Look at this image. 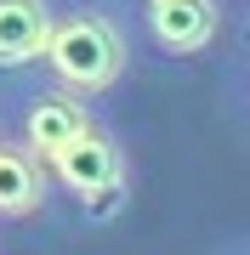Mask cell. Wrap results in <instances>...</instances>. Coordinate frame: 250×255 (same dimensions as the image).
<instances>
[{
  "instance_id": "8992f818",
  "label": "cell",
  "mask_w": 250,
  "mask_h": 255,
  "mask_svg": "<svg viewBox=\"0 0 250 255\" xmlns=\"http://www.w3.org/2000/svg\"><path fill=\"white\" fill-rule=\"evenodd\" d=\"M51 17H57L51 0H0V68L6 74L40 68L46 40H51Z\"/></svg>"
},
{
  "instance_id": "9c48e42d",
  "label": "cell",
  "mask_w": 250,
  "mask_h": 255,
  "mask_svg": "<svg viewBox=\"0 0 250 255\" xmlns=\"http://www.w3.org/2000/svg\"><path fill=\"white\" fill-rule=\"evenodd\" d=\"M0 136H6V130H0Z\"/></svg>"
},
{
  "instance_id": "ba28073f",
  "label": "cell",
  "mask_w": 250,
  "mask_h": 255,
  "mask_svg": "<svg viewBox=\"0 0 250 255\" xmlns=\"http://www.w3.org/2000/svg\"><path fill=\"white\" fill-rule=\"evenodd\" d=\"M239 255H250V250H239Z\"/></svg>"
},
{
  "instance_id": "277c9868",
  "label": "cell",
  "mask_w": 250,
  "mask_h": 255,
  "mask_svg": "<svg viewBox=\"0 0 250 255\" xmlns=\"http://www.w3.org/2000/svg\"><path fill=\"white\" fill-rule=\"evenodd\" d=\"M142 34L159 57H199L222 34L216 0H142Z\"/></svg>"
},
{
  "instance_id": "5b68a950",
  "label": "cell",
  "mask_w": 250,
  "mask_h": 255,
  "mask_svg": "<svg viewBox=\"0 0 250 255\" xmlns=\"http://www.w3.org/2000/svg\"><path fill=\"white\" fill-rule=\"evenodd\" d=\"M51 170L17 136H0V221H34L51 204Z\"/></svg>"
},
{
  "instance_id": "7a4b0ae2",
  "label": "cell",
  "mask_w": 250,
  "mask_h": 255,
  "mask_svg": "<svg viewBox=\"0 0 250 255\" xmlns=\"http://www.w3.org/2000/svg\"><path fill=\"white\" fill-rule=\"evenodd\" d=\"M46 170H51V182L74 199L80 216H114V210H125V193H131V153H125V142L114 136L108 125H91L85 136H74L63 147V153H51L46 159Z\"/></svg>"
},
{
  "instance_id": "3957f363",
  "label": "cell",
  "mask_w": 250,
  "mask_h": 255,
  "mask_svg": "<svg viewBox=\"0 0 250 255\" xmlns=\"http://www.w3.org/2000/svg\"><path fill=\"white\" fill-rule=\"evenodd\" d=\"M97 125V114H91V102H80V97H68L63 85H51V80H40V85H28V91H17V136L28 153H40V159H51V153H63L74 136H85V130Z\"/></svg>"
},
{
  "instance_id": "6da1fadb",
  "label": "cell",
  "mask_w": 250,
  "mask_h": 255,
  "mask_svg": "<svg viewBox=\"0 0 250 255\" xmlns=\"http://www.w3.org/2000/svg\"><path fill=\"white\" fill-rule=\"evenodd\" d=\"M125 63H131V40H125V23L108 0H68V6H57L46 57H40L51 85H63L80 102H97L125 80Z\"/></svg>"
},
{
  "instance_id": "52a82bcc",
  "label": "cell",
  "mask_w": 250,
  "mask_h": 255,
  "mask_svg": "<svg viewBox=\"0 0 250 255\" xmlns=\"http://www.w3.org/2000/svg\"><path fill=\"white\" fill-rule=\"evenodd\" d=\"M245 108H250V68H245Z\"/></svg>"
}]
</instances>
